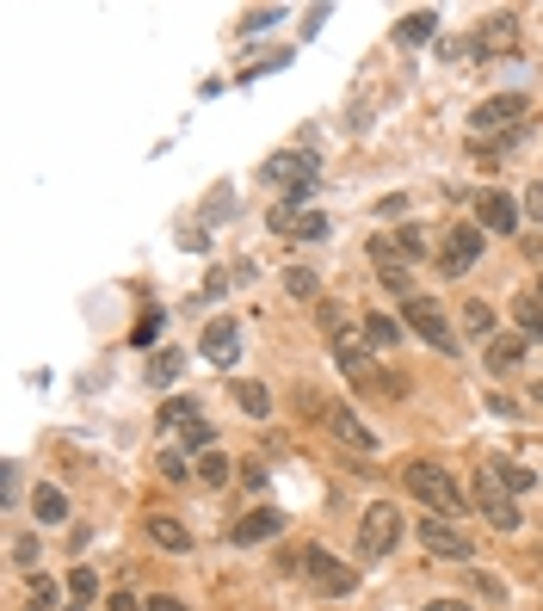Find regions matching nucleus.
Returning a JSON list of instances; mask_svg holds the SVG:
<instances>
[{"label": "nucleus", "mask_w": 543, "mask_h": 611, "mask_svg": "<svg viewBox=\"0 0 543 611\" xmlns=\"http://www.w3.org/2000/svg\"><path fill=\"white\" fill-rule=\"evenodd\" d=\"M161 476H167V482H186V476H198V463H186L180 451H161Z\"/></svg>", "instance_id": "30"}, {"label": "nucleus", "mask_w": 543, "mask_h": 611, "mask_svg": "<svg viewBox=\"0 0 543 611\" xmlns=\"http://www.w3.org/2000/svg\"><path fill=\"white\" fill-rule=\"evenodd\" d=\"M142 532H149V544H155V549H173V556L192 549V532L173 513H149V519H142Z\"/></svg>", "instance_id": "14"}, {"label": "nucleus", "mask_w": 543, "mask_h": 611, "mask_svg": "<svg viewBox=\"0 0 543 611\" xmlns=\"http://www.w3.org/2000/svg\"><path fill=\"white\" fill-rule=\"evenodd\" d=\"M180 364H186L180 352H155V359H149V383H155V390H167L173 377H180Z\"/></svg>", "instance_id": "25"}, {"label": "nucleus", "mask_w": 543, "mask_h": 611, "mask_svg": "<svg viewBox=\"0 0 543 611\" xmlns=\"http://www.w3.org/2000/svg\"><path fill=\"white\" fill-rule=\"evenodd\" d=\"M525 111H531L525 94H495V99H481V106L469 111V124H476V137H500V130H519Z\"/></svg>", "instance_id": "7"}, {"label": "nucleus", "mask_w": 543, "mask_h": 611, "mask_svg": "<svg viewBox=\"0 0 543 611\" xmlns=\"http://www.w3.org/2000/svg\"><path fill=\"white\" fill-rule=\"evenodd\" d=\"M402 321H408V328H414L426 346H438V352H457V334H450L445 309H438L433 297H420V291H414V297L402 303Z\"/></svg>", "instance_id": "5"}, {"label": "nucleus", "mask_w": 543, "mask_h": 611, "mask_svg": "<svg viewBox=\"0 0 543 611\" xmlns=\"http://www.w3.org/2000/svg\"><path fill=\"white\" fill-rule=\"evenodd\" d=\"M279 532H284V513H279V506H253L248 519H235L229 537L248 549V544H265V537H279Z\"/></svg>", "instance_id": "11"}, {"label": "nucleus", "mask_w": 543, "mask_h": 611, "mask_svg": "<svg viewBox=\"0 0 543 611\" xmlns=\"http://www.w3.org/2000/svg\"><path fill=\"white\" fill-rule=\"evenodd\" d=\"M296 236L322 241V236H327V217H322V210H303V217H296Z\"/></svg>", "instance_id": "33"}, {"label": "nucleus", "mask_w": 543, "mask_h": 611, "mask_svg": "<svg viewBox=\"0 0 543 611\" xmlns=\"http://www.w3.org/2000/svg\"><path fill=\"white\" fill-rule=\"evenodd\" d=\"M315 179V155H272L265 161V179Z\"/></svg>", "instance_id": "17"}, {"label": "nucleus", "mask_w": 543, "mask_h": 611, "mask_svg": "<svg viewBox=\"0 0 543 611\" xmlns=\"http://www.w3.org/2000/svg\"><path fill=\"white\" fill-rule=\"evenodd\" d=\"M395 37H402V44H426V37H438V13H408L402 25H395Z\"/></svg>", "instance_id": "20"}, {"label": "nucleus", "mask_w": 543, "mask_h": 611, "mask_svg": "<svg viewBox=\"0 0 543 611\" xmlns=\"http://www.w3.org/2000/svg\"><path fill=\"white\" fill-rule=\"evenodd\" d=\"M426 611H469V605H464V599H433Z\"/></svg>", "instance_id": "40"}, {"label": "nucleus", "mask_w": 543, "mask_h": 611, "mask_svg": "<svg viewBox=\"0 0 543 611\" xmlns=\"http://www.w3.org/2000/svg\"><path fill=\"white\" fill-rule=\"evenodd\" d=\"M204 359H210V364H235V359H241V328H235V321H210V328H204Z\"/></svg>", "instance_id": "13"}, {"label": "nucleus", "mask_w": 543, "mask_h": 611, "mask_svg": "<svg viewBox=\"0 0 543 611\" xmlns=\"http://www.w3.org/2000/svg\"><path fill=\"white\" fill-rule=\"evenodd\" d=\"M476 506L488 513L495 532H519V525H525V519H519V494L495 476V463H481V470H476Z\"/></svg>", "instance_id": "2"}, {"label": "nucleus", "mask_w": 543, "mask_h": 611, "mask_svg": "<svg viewBox=\"0 0 543 611\" xmlns=\"http://www.w3.org/2000/svg\"><path fill=\"white\" fill-rule=\"evenodd\" d=\"M186 421H198V407H192V402H167V407H161V426H180V433H186Z\"/></svg>", "instance_id": "31"}, {"label": "nucleus", "mask_w": 543, "mask_h": 611, "mask_svg": "<svg viewBox=\"0 0 543 611\" xmlns=\"http://www.w3.org/2000/svg\"><path fill=\"white\" fill-rule=\"evenodd\" d=\"M334 359H340V371H346V377L371 383V340H358V328L334 334Z\"/></svg>", "instance_id": "12"}, {"label": "nucleus", "mask_w": 543, "mask_h": 611, "mask_svg": "<svg viewBox=\"0 0 543 611\" xmlns=\"http://www.w3.org/2000/svg\"><path fill=\"white\" fill-rule=\"evenodd\" d=\"M235 402L248 407L253 421H265V414H272V395H265V383H235Z\"/></svg>", "instance_id": "22"}, {"label": "nucleus", "mask_w": 543, "mask_h": 611, "mask_svg": "<svg viewBox=\"0 0 543 611\" xmlns=\"http://www.w3.org/2000/svg\"><path fill=\"white\" fill-rule=\"evenodd\" d=\"M537 563H543V556H537Z\"/></svg>", "instance_id": "44"}, {"label": "nucleus", "mask_w": 543, "mask_h": 611, "mask_svg": "<svg viewBox=\"0 0 543 611\" xmlns=\"http://www.w3.org/2000/svg\"><path fill=\"white\" fill-rule=\"evenodd\" d=\"M420 544L433 549V556H445V563H469V556H476V544H469L450 519H420Z\"/></svg>", "instance_id": "8"}, {"label": "nucleus", "mask_w": 543, "mask_h": 611, "mask_svg": "<svg viewBox=\"0 0 543 611\" xmlns=\"http://www.w3.org/2000/svg\"><path fill=\"white\" fill-rule=\"evenodd\" d=\"M327 433H334V439L346 445V451H358V457H371L377 451V433L365 421H358L352 407H327Z\"/></svg>", "instance_id": "9"}, {"label": "nucleus", "mask_w": 543, "mask_h": 611, "mask_svg": "<svg viewBox=\"0 0 543 611\" xmlns=\"http://www.w3.org/2000/svg\"><path fill=\"white\" fill-rule=\"evenodd\" d=\"M476 217L488 222V236H519V204H512L507 192H481Z\"/></svg>", "instance_id": "10"}, {"label": "nucleus", "mask_w": 543, "mask_h": 611, "mask_svg": "<svg viewBox=\"0 0 543 611\" xmlns=\"http://www.w3.org/2000/svg\"><path fill=\"white\" fill-rule=\"evenodd\" d=\"M32 513L44 519V525H63V519H68V501H63V488H37V494H32Z\"/></svg>", "instance_id": "18"}, {"label": "nucleus", "mask_w": 543, "mask_h": 611, "mask_svg": "<svg viewBox=\"0 0 543 611\" xmlns=\"http://www.w3.org/2000/svg\"><path fill=\"white\" fill-rule=\"evenodd\" d=\"M512 44V13H500L495 25H488V32L476 37V50H507Z\"/></svg>", "instance_id": "26"}, {"label": "nucleus", "mask_w": 543, "mask_h": 611, "mask_svg": "<svg viewBox=\"0 0 543 611\" xmlns=\"http://www.w3.org/2000/svg\"><path fill=\"white\" fill-rule=\"evenodd\" d=\"M481 248H488L481 222H457V229L445 236V248H438V272H445V279H464V272L481 260Z\"/></svg>", "instance_id": "6"}, {"label": "nucleus", "mask_w": 543, "mask_h": 611, "mask_svg": "<svg viewBox=\"0 0 543 611\" xmlns=\"http://www.w3.org/2000/svg\"><path fill=\"white\" fill-rule=\"evenodd\" d=\"M476 593H481V599H495V605L507 599V593H500V580H495V575H476Z\"/></svg>", "instance_id": "36"}, {"label": "nucleus", "mask_w": 543, "mask_h": 611, "mask_svg": "<svg viewBox=\"0 0 543 611\" xmlns=\"http://www.w3.org/2000/svg\"><path fill=\"white\" fill-rule=\"evenodd\" d=\"M106 611H149V605H142L137 593H111V605H106Z\"/></svg>", "instance_id": "38"}, {"label": "nucleus", "mask_w": 543, "mask_h": 611, "mask_svg": "<svg viewBox=\"0 0 543 611\" xmlns=\"http://www.w3.org/2000/svg\"><path fill=\"white\" fill-rule=\"evenodd\" d=\"M531 297H537V303H543V279H537V291H531Z\"/></svg>", "instance_id": "41"}, {"label": "nucleus", "mask_w": 543, "mask_h": 611, "mask_svg": "<svg viewBox=\"0 0 543 611\" xmlns=\"http://www.w3.org/2000/svg\"><path fill=\"white\" fill-rule=\"evenodd\" d=\"M155 334H161V309H149V315L137 321V328H130V346H149Z\"/></svg>", "instance_id": "32"}, {"label": "nucleus", "mask_w": 543, "mask_h": 611, "mask_svg": "<svg viewBox=\"0 0 543 611\" xmlns=\"http://www.w3.org/2000/svg\"><path fill=\"white\" fill-rule=\"evenodd\" d=\"M296 568H303V580H309L322 599H346L358 587V575L340 563V556H327V549H303V556H296Z\"/></svg>", "instance_id": "4"}, {"label": "nucleus", "mask_w": 543, "mask_h": 611, "mask_svg": "<svg viewBox=\"0 0 543 611\" xmlns=\"http://www.w3.org/2000/svg\"><path fill=\"white\" fill-rule=\"evenodd\" d=\"M408 494H414L420 506H433V519H464L469 513V501H464V488L450 482L445 470H438V463H426V457H414V463H408Z\"/></svg>", "instance_id": "1"}, {"label": "nucleus", "mask_w": 543, "mask_h": 611, "mask_svg": "<svg viewBox=\"0 0 543 611\" xmlns=\"http://www.w3.org/2000/svg\"><path fill=\"white\" fill-rule=\"evenodd\" d=\"M464 328H469V334H481V340H495L500 321H495V309H488L481 297H469V303H464Z\"/></svg>", "instance_id": "19"}, {"label": "nucleus", "mask_w": 543, "mask_h": 611, "mask_svg": "<svg viewBox=\"0 0 543 611\" xmlns=\"http://www.w3.org/2000/svg\"><path fill=\"white\" fill-rule=\"evenodd\" d=\"M32 611H50V605H32Z\"/></svg>", "instance_id": "43"}, {"label": "nucleus", "mask_w": 543, "mask_h": 611, "mask_svg": "<svg viewBox=\"0 0 543 611\" xmlns=\"http://www.w3.org/2000/svg\"><path fill=\"white\" fill-rule=\"evenodd\" d=\"M68 593H75V605H87V599L99 593V580H94V568H75L68 575Z\"/></svg>", "instance_id": "29"}, {"label": "nucleus", "mask_w": 543, "mask_h": 611, "mask_svg": "<svg viewBox=\"0 0 543 611\" xmlns=\"http://www.w3.org/2000/svg\"><path fill=\"white\" fill-rule=\"evenodd\" d=\"M265 25H279V7H265V13H241V32H265Z\"/></svg>", "instance_id": "34"}, {"label": "nucleus", "mask_w": 543, "mask_h": 611, "mask_svg": "<svg viewBox=\"0 0 543 611\" xmlns=\"http://www.w3.org/2000/svg\"><path fill=\"white\" fill-rule=\"evenodd\" d=\"M186 445H192V451H217V433H210V421H204V414H198V421H186Z\"/></svg>", "instance_id": "27"}, {"label": "nucleus", "mask_w": 543, "mask_h": 611, "mask_svg": "<svg viewBox=\"0 0 543 611\" xmlns=\"http://www.w3.org/2000/svg\"><path fill=\"white\" fill-rule=\"evenodd\" d=\"M365 340H371L377 352H389V346L402 340V315H365Z\"/></svg>", "instance_id": "16"}, {"label": "nucleus", "mask_w": 543, "mask_h": 611, "mask_svg": "<svg viewBox=\"0 0 543 611\" xmlns=\"http://www.w3.org/2000/svg\"><path fill=\"white\" fill-rule=\"evenodd\" d=\"M198 482H204V488H222V482H229V457H222V451H204V457H198Z\"/></svg>", "instance_id": "24"}, {"label": "nucleus", "mask_w": 543, "mask_h": 611, "mask_svg": "<svg viewBox=\"0 0 543 611\" xmlns=\"http://www.w3.org/2000/svg\"><path fill=\"white\" fill-rule=\"evenodd\" d=\"M395 544H402V513L389 501H377L371 513L358 519V556H365V563H383Z\"/></svg>", "instance_id": "3"}, {"label": "nucleus", "mask_w": 543, "mask_h": 611, "mask_svg": "<svg viewBox=\"0 0 543 611\" xmlns=\"http://www.w3.org/2000/svg\"><path fill=\"white\" fill-rule=\"evenodd\" d=\"M519 359H525V334H495V340H488V364H495V371H512Z\"/></svg>", "instance_id": "15"}, {"label": "nucleus", "mask_w": 543, "mask_h": 611, "mask_svg": "<svg viewBox=\"0 0 543 611\" xmlns=\"http://www.w3.org/2000/svg\"><path fill=\"white\" fill-rule=\"evenodd\" d=\"M495 476L512 488V494H525V488H537V476H531V470H519V463H495Z\"/></svg>", "instance_id": "28"}, {"label": "nucleus", "mask_w": 543, "mask_h": 611, "mask_svg": "<svg viewBox=\"0 0 543 611\" xmlns=\"http://www.w3.org/2000/svg\"><path fill=\"white\" fill-rule=\"evenodd\" d=\"M525 210H531V217H537V222H543V179H537V186H531V192H525Z\"/></svg>", "instance_id": "39"}, {"label": "nucleus", "mask_w": 543, "mask_h": 611, "mask_svg": "<svg viewBox=\"0 0 543 611\" xmlns=\"http://www.w3.org/2000/svg\"><path fill=\"white\" fill-rule=\"evenodd\" d=\"M13 563H19V568L37 563V544H32V537H13Z\"/></svg>", "instance_id": "35"}, {"label": "nucleus", "mask_w": 543, "mask_h": 611, "mask_svg": "<svg viewBox=\"0 0 543 611\" xmlns=\"http://www.w3.org/2000/svg\"><path fill=\"white\" fill-rule=\"evenodd\" d=\"M519 334H525V340H543V303L531 297V291L519 297Z\"/></svg>", "instance_id": "23"}, {"label": "nucleus", "mask_w": 543, "mask_h": 611, "mask_svg": "<svg viewBox=\"0 0 543 611\" xmlns=\"http://www.w3.org/2000/svg\"><path fill=\"white\" fill-rule=\"evenodd\" d=\"M537 402H543V383H537Z\"/></svg>", "instance_id": "42"}, {"label": "nucleus", "mask_w": 543, "mask_h": 611, "mask_svg": "<svg viewBox=\"0 0 543 611\" xmlns=\"http://www.w3.org/2000/svg\"><path fill=\"white\" fill-rule=\"evenodd\" d=\"M284 291H291V297H303V303H322V279H315L309 266H291V272H284Z\"/></svg>", "instance_id": "21"}, {"label": "nucleus", "mask_w": 543, "mask_h": 611, "mask_svg": "<svg viewBox=\"0 0 543 611\" xmlns=\"http://www.w3.org/2000/svg\"><path fill=\"white\" fill-rule=\"evenodd\" d=\"M149 611H192V605H186V599H173V593H155V599H149Z\"/></svg>", "instance_id": "37"}]
</instances>
